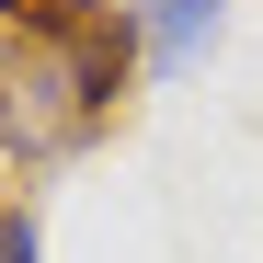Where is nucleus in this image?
<instances>
[{"label":"nucleus","instance_id":"nucleus-1","mask_svg":"<svg viewBox=\"0 0 263 263\" xmlns=\"http://www.w3.org/2000/svg\"><path fill=\"white\" fill-rule=\"evenodd\" d=\"M115 80H126V34H115V23H80V34H58V46L23 69V92H12V138H23V149H58V138H80V126L115 103Z\"/></svg>","mask_w":263,"mask_h":263},{"label":"nucleus","instance_id":"nucleus-2","mask_svg":"<svg viewBox=\"0 0 263 263\" xmlns=\"http://www.w3.org/2000/svg\"><path fill=\"white\" fill-rule=\"evenodd\" d=\"M138 46L149 69H195L217 46V0H138Z\"/></svg>","mask_w":263,"mask_h":263},{"label":"nucleus","instance_id":"nucleus-3","mask_svg":"<svg viewBox=\"0 0 263 263\" xmlns=\"http://www.w3.org/2000/svg\"><path fill=\"white\" fill-rule=\"evenodd\" d=\"M0 12H12L23 34H46V46H58V34H80V23H103V12H80V0H0Z\"/></svg>","mask_w":263,"mask_h":263},{"label":"nucleus","instance_id":"nucleus-4","mask_svg":"<svg viewBox=\"0 0 263 263\" xmlns=\"http://www.w3.org/2000/svg\"><path fill=\"white\" fill-rule=\"evenodd\" d=\"M0 263H34V217H0Z\"/></svg>","mask_w":263,"mask_h":263}]
</instances>
